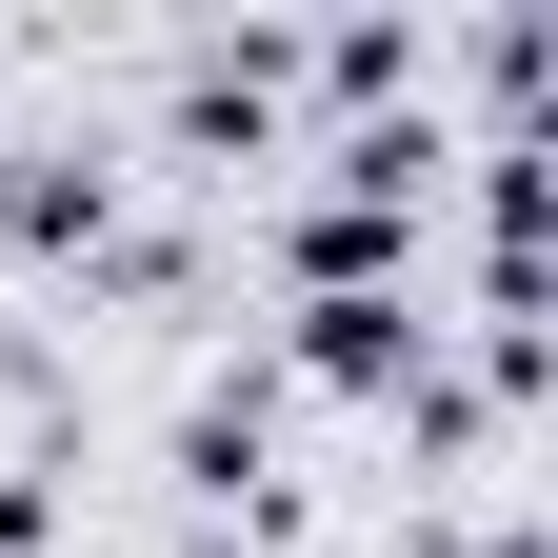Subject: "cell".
<instances>
[{"label":"cell","instance_id":"1","mask_svg":"<svg viewBox=\"0 0 558 558\" xmlns=\"http://www.w3.org/2000/svg\"><path fill=\"white\" fill-rule=\"evenodd\" d=\"M300 379H339V399L418 379V319H399V300H300Z\"/></svg>","mask_w":558,"mask_h":558}]
</instances>
